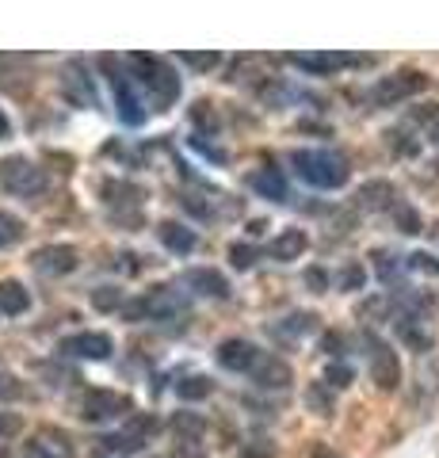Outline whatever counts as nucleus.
<instances>
[{
	"label": "nucleus",
	"mask_w": 439,
	"mask_h": 458,
	"mask_svg": "<svg viewBox=\"0 0 439 458\" xmlns=\"http://www.w3.org/2000/svg\"><path fill=\"white\" fill-rule=\"evenodd\" d=\"M309 249V237H306V229H283V233L267 245V256L279 264H291V260H299V256Z\"/></svg>",
	"instance_id": "20"
},
{
	"label": "nucleus",
	"mask_w": 439,
	"mask_h": 458,
	"mask_svg": "<svg viewBox=\"0 0 439 458\" xmlns=\"http://www.w3.org/2000/svg\"><path fill=\"white\" fill-rule=\"evenodd\" d=\"M314 313H291V318L287 321H283V325H275V333L279 336H306L309 333V328H314Z\"/></svg>",
	"instance_id": "29"
},
{
	"label": "nucleus",
	"mask_w": 439,
	"mask_h": 458,
	"mask_svg": "<svg viewBox=\"0 0 439 458\" xmlns=\"http://www.w3.org/2000/svg\"><path fill=\"white\" fill-rule=\"evenodd\" d=\"M291 165L309 183V188H321V191H336V188H344V183L351 180L348 161L340 153H333V149H299L291 157Z\"/></svg>",
	"instance_id": "2"
},
{
	"label": "nucleus",
	"mask_w": 439,
	"mask_h": 458,
	"mask_svg": "<svg viewBox=\"0 0 439 458\" xmlns=\"http://www.w3.org/2000/svg\"><path fill=\"white\" fill-rule=\"evenodd\" d=\"M188 294L176 291V286H149L141 298H134V302L122 306V318L126 321H176V318H188Z\"/></svg>",
	"instance_id": "3"
},
{
	"label": "nucleus",
	"mask_w": 439,
	"mask_h": 458,
	"mask_svg": "<svg viewBox=\"0 0 439 458\" xmlns=\"http://www.w3.org/2000/svg\"><path fill=\"white\" fill-rule=\"evenodd\" d=\"M398 336L405 348H413V352H432V333H428V321L417 318V313H398Z\"/></svg>",
	"instance_id": "19"
},
{
	"label": "nucleus",
	"mask_w": 439,
	"mask_h": 458,
	"mask_svg": "<svg viewBox=\"0 0 439 458\" xmlns=\"http://www.w3.org/2000/svg\"><path fill=\"white\" fill-rule=\"evenodd\" d=\"M0 188L8 195H20V199H35L46 188V172H42L35 161L27 157H4L0 161Z\"/></svg>",
	"instance_id": "8"
},
{
	"label": "nucleus",
	"mask_w": 439,
	"mask_h": 458,
	"mask_svg": "<svg viewBox=\"0 0 439 458\" xmlns=\"http://www.w3.org/2000/svg\"><path fill=\"white\" fill-rule=\"evenodd\" d=\"M180 62H183V65H191L195 73H210V69H218V65H222V54H218V50H207V54L183 50V54H180Z\"/></svg>",
	"instance_id": "28"
},
{
	"label": "nucleus",
	"mask_w": 439,
	"mask_h": 458,
	"mask_svg": "<svg viewBox=\"0 0 439 458\" xmlns=\"http://www.w3.org/2000/svg\"><path fill=\"white\" fill-rule=\"evenodd\" d=\"M92 306L111 313V310H122L126 302H122V291H115V286H96V291H92Z\"/></svg>",
	"instance_id": "30"
},
{
	"label": "nucleus",
	"mask_w": 439,
	"mask_h": 458,
	"mask_svg": "<svg viewBox=\"0 0 439 458\" xmlns=\"http://www.w3.org/2000/svg\"><path fill=\"white\" fill-rule=\"evenodd\" d=\"M363 348H367V370H371V382L378 386L382 394L398 390V386H401V360H398V352H393L390 344L382 336H375V333H363Z\"/></svg>",
	"instance_id": "7"
},
{
	"label": "nucleus",
	"mask_w": 439,
	"mask_h": 458,
	"mask_svg": "<svg viewBox=\"0 0 439 458\" xmlns=\"http://www.w3.org/2000/svg\"><path fill=\"white\" fill-rule=\"evenodd\" d=\"M257 260H260V249H252V245H230V264L237 271H249Z\"/></svg>",
	"instance_id": "31"
},
{
	"label": "nucleus",
	"mask_w": 439,
	"mask_h": 458,
	"mask_svg": "<svg viewBox=\"0 0 439 458\" xmlns=\"http://www.w3.org/2000/svg\"><path fill=\"white\" fill-rule=\"evenodd\" d=\"M249 378L257 382L260 390H287V386L294 382V370H291V363H283L279 355L260 352V360H257V367L249 370Z\"/></svg>",
	"instance_id": "16"
},
{
	"label": "nucleus",
	"mask_w": 439,
	"mask_h": 458,
	"mask_svg": "<svg viewBox=\"0 0 439 458\" xmlns=\"http://www.w3.org/2000/svg\"><path fill=\"white\" fill-rule=\"evenodd\" d=\"M393 199H398V191H393V183H386V180H375V183H363L359 188L363 207H390Z\"/></svg>",
	"instance_id": "23"
},
{
	"label": "nucleus",
	"mask_w": 439,
	"mask_h": 458,
	"mask_svg": "<svg viewBox=\"0 0 439 458\" xmlns=\"http://www.w3.org/2000/svg\"><path fill=\"white\" fill-rule=\"evenodd\" d=\"M306 405L317 412V417H333V409H336V401H333V386H325V382H314L306 390Z\"/></svg>",
	"instance_id": "26"
},
{
	"label": "nucleus",
	"mask_w": 439,
	"mask_h": 458,
	"mask_svg": "<svg viewBox=\"0 0 439 458\" xmlns=\"http://www.w3.org/2000/svg\"><path fill=\"white\" fill-rule=\"evenodd\" d=\"M107 458H115V454H107Z\"/></svg>",
	"instance_id": "45"
},
{
	"label": "nucleus",
	"mask_w": 439,
	"mask_h": 458,
	"mask_svg": "<svg viewBox=\"0 0 439 458\" xmlns=\"http://www.w3.org/2000/svg\"><path fill=\"white\" fill-rule=\"evenodd\" d=\"M173 432H176V439H203L207 436V420L199 417V412H176Z\"/></svg>",
	"instance_id": "25"
},
{
	"label": "nucleus",
	"mask_w": 439,
	"mask_h": 458,
	"mask_svg": "<svg viewBox=\"0 0 439 458\" xmlns=\"http://www.w3.org/2000/svg\"><path fill=\"white\" fill-rule=\"evenodd\" d=\"M31 310V294L27 286L16 283V279H0V313L4 318H20V313Z\"/></svg>",
	"instance_id": "22"
},
{
	"label": "nucleus",
	"mask_w": 439,
	"mask_h": 458,
	"mask_svg": "<svg viewBox=\"0 0 439 458\" xmlns=\"http://www.w3.org/2000/svg\"><path fill=\"white\" fill-rule=\"evenodd\" d=\"M363 279H367V271L359 264H348L340 271V291H363Z\"/></svg>",
	"instance_id": "34"
},
{
	"label": "nucleus",
	"mask_w": 439,
	"mask_h": 458,
	"mask_svg": "<svg viewBox=\"0 0 439 458\" xmlns=\"http://www.w3.org/2000/svg\"><path fill=\"white\" fill-rule=\"evenodd\" d=\"M58 89L73 107H100V96H96V81L89 73L84 62H65L62 65V77H58Z\"/></svg>",
	"instance_id": "9"
},
{
	"label": "nucleus",
	"mask_w": 439,
	"mask_h": 458,
	"mask_svg": "<svg viewBox=\"0 0 439 458\" xmlns=\"http://www.w3.org/2000/svg\"><path fill=\"white\" fill-rule=\"evenodd\" d=\"M100 65H104V77H107V84H111V92H115V111H119V119H122L126 126H141V123H146V104H141V96L134 92V73H126L115 54H104Z\"/></svg>",
	"instance_id": "4"
},
{
	"label": "nucleus",
	"mask_w": 439,
	"mask_h": 458,
	"mask_svg": "<svg viewBox=\"0 0 439 458\" xmlns=\"http://www.w3.org/2000/svg\"><path fill=\"white\" fill-rule=\"evenodd\" d=\"M161 432V420L153 417V412H134V417H126V424L119 428V432H111L100 439V451L104 454H134L141 451L146 443H153V436Z\"/></svg>",
	"instance_id": "6"
},
{
	"label": "nucleus",
	"mask_w": 439,
	"mask_h": 458,
	"mask_svg": "<svg viewBox=\"0 0 439 458\" xmlns=\"http://www.w3.org/2000/svg\"><path fill=\"white\" fill-rule=\"evenodd\" d=\"M409 264H413L417 271H424V276H439V260L428 252H417V256H409Z\"/></svg>",
	"instance_id": "38"
},
{
	"label": "nucleus",
	"mask_w": 439,
	"mask_h": 458,
	"mask_svg": "<svg viewBox=\"0 0 439 458\" xmlns=\"http://www.w3.org/2000/svg\"><path fill=\"white\" fill-rule=\"evenodd\" d=\"M424 89H428V77L417 73V69H401V73L378 81L375 89H371V99H375L378 107H393V104H401V99L417 96V92H424Z\"/></svg>",
	"instance_id": "10"
},
{
	"label": "nucleus",
	"mask_w": 439,
	"mask_h": 458,
	"mask_svg": "<svg viewBox=\"0 0 439 458\" xmlns=\"http://www.w3.org/2000/svg\"><path fill=\"white\" fill-rule=\"evenodd\" d=\"M157 237H161V245L168 252H176V256H188V252H195V245H199L195 229H188L183 222H161L157 225Z\"/></svg>",
	"instance_id": "21"
},
{
	"label": "nucleus",
	"mask_w": 439,
	"mask_h": 458,
	"mask_svg": "<svg viewBox=\"0 0 439 458\" xmlns=\"http://www.w3.org/2000/svg\"><path fill=\"white\" fill-rule=\"evenodd\" d=\"M58 352L69 355V360H89V363H100V360H111L115 344H111L107 333H73L58 344Z\"/></svg>",
	"instance_id": "12"
},
{
	"label": "nucleus",
	"mask_w": 439,
	"mask_h": 458,
	"mask_svg": "<svg viewBox=\"0 0 439 458\" xmlns=\"http://www.w3.org/2000/svg\"><path fill=\"white\" fill-rule=\"evenodd\" d=\"M249 183H252V191H257L260 199H272V203H287V176H283L275 165H264L260 172H252Z\"/></svg>",
	"instance_id": "18"
},
{
	"label": "nucleus",
	"mask_w": 439,
	"mask_h": 458,
	"mask_svg": "<svg viewBox=\"0 0 439 458\" xmlns=\"http://www.w3.org/2000/svg\"><path fill=\"white\" fill-rule=\"evenodd\" d=\"M0 318H4V313H0Z\"/></svg>",
	"instance_id": "46"
},
{
	"label": "nucleus",
	"mask_w": 439,
	"mask_h": 458,
	"mask_svg": "<svg viewBox=\"0 0 439 458\" xmlns=\"http://www.w3.org/2000/svg\"><path fill=\"white\" fill-rule=\"evenodd\" d=\"M375 260H378V264H375V267H378V276L386 279V283H390L393 276H398V264H393L398 256H390V252H382V249H378V252H375Z\"/></svg>",
	"instance_id": "37"
},
{
	"label": "nucleus",
	"mask_w": 439,
	"mask_h": 458,
	"mask_svg": "<svg viewBox=\"0 0 439 458\" xmlns=\"http://www.w3.org/2000/svg\"><path fill=\"white\" fill-rule=\"evenodd\" d=\"M432 141H439V119H435V126H432Z\"/></svg>",
	"instance_id": "44"
},
{
	"label": "nucleus",
	"mask_w": 439,
	"mask_h": 458,
	"mask_svg": "<svg viewBox=\"0 0 439 458\" xmlns=\"http://www.w3.org/2000/svg\"><path fill=\"white\" fill-rule=\"evenodd\" d=\"M20 432V417H12V412H0V439L16 436Z\"/></svg>",
	"instance_id": "42"
},
{
	"label": "nucleus",
	"mask_w": 439,
	"mask_h": 458,
	"mask_svg": "<svg viewBox=\"0 0 439 458\" xmlns=\"http://www.w3.org/2000/svg\"><path fill=\"white\" fill-rule=\"evenodd\" d=\"M306 283H309V291H329V271H321V267H309L306 271Z\"/></svg>",
	"instance_id": "39"
},
{
	"label": "nucleus",
	"mask_w": 439,
	"mask_h": 458,
	"mask_svg": "<svg viewBox=\"0 0 439 458\" xmlns=\"http://www.w3.org/2000/svg\"><path fill=\"white\" fill-rule=\"evenodd\" d=\"M398 222H401V233H420V218H417V214L413 210H398Z\"/></svg>",
	"instance_id": "41"
},
{
	"label": "nucleus",
	"mask_w": 439,
	"mask_h": 458,
	"mask_svg": "<svg viewBox=\"0 0 439 458\" xmlns=\"http://www.w3.org/2000/svg\"><path fill=\"white\" fill-rule=\"evenodd\" d=\"M77 417L84 424H107L134 417V397L122 390H84L77 397Z\"/></svg>",
	"instance_id": "5"
},
{
	"label": "nucleus",
	"mask_w": 439,
	"mask_h": 458,
	"mask_svg": "<svg viewBox=\"0 0 439 458\" xmlns=\"http://www.w3.org/2000/svg\"><path fill=\"white\" fill-rule=\"evenodd\" d=\"M245 458H275V443L272 439H249L245 447H241Z\"/></svg>",
	"instance_id": "36"
},
{
	"label": "nucleus",
	"mask_w": 439,
	"mask_h": 458,
	"mask_svg": "<svg viewBox=\"0 0 439 458\" xmlns=\"http://www.w3.org/2000/svg\"><path fill=\"white\" fill-rule=\"evenodd\" d=\"M23 241V222L16 218V214L0 210V249H12Z\"/></svg>",
	"instance_id": "27"
},
{
	"label": "nucleus",
	"mask_w": 439,
	"mask_h": 458,
	"mask_svg": "<svg viewBox=\"0 0 439 458\" xmlns=\"http://www.w3.org/2000/svg\"><path fill=\"white\" fill-rule=\"evenodd\" d=\"M80 264V252L73 245H46V249H38L31 256V267L38 271V276H69V271H77Z\"/></svg>",
	"instance_id": "14"
},
{
	"label": "nucleus",
	"mask_w": 439,
	"mask_h": 458,
	"mask_svg": "<svg viewBox=\"0 0 439 458\" xmlns=\"http://www.w3.org/2000/svg\"><path fill=\"white\" fill-rule=\"evenodd\" d=\"M20 458H77V447L62 428H38L35 436L23 439Z\"/></svg>",
	"instance_id": "11"
},
{
	"label": "nucleus",
	"mask_w": 439,
	"mask_h": 458,
	"mask_svg": "<svg viewBox=\"0 0 439 458\" xmlns=\"http://www.w3.org/2000/svg\"><path fill=\"white\" fill-rule=\"evenodd\" d=\"M126 65L134 69V81L146 89L149 104L157 111H168L180 99V77H176V69L168 65L165 57H157V54H131L126 57Z\"/></svg>",
	"instance_id": "1"
},
{
	"label": "nucleus",
	"mask_w": 439,
	"mask_h": 458,
	"mask_svg": "<svg viewBox=\"0 0 439 458\" xmlns=\"http://www.w3.org/2000/svg\"><path fill=\"white\" fill-rule=\"evenodd\" d=\"M168 458H207L199 439H176V447L168 451Z\"/></svg>",
	"instance_id": "35"
},
{
	"label": "nucleus",
	"mask_w": 439,
	"mask_h": 458,
	"mask_svg": "<svg viewBox=\"0 0 439 458\" xmlns=\"http://www.w3.org/2000/svg\"><path fill=\"white\" fill-rule=\"evenodd\" d=\"M215 394V382H210L207 375H188L183 382H176V397L180 401H203Z\"/></svg>",
	"instance_id": "24"
},
{
	"label": "nucleus",
	"mask_w": 439,
	"mask_h": 458,
	"mask_svg": "<svg viewBox=\"0 0 439 458\" xmlns=\"http://www.w3.org/2000/svg\"><path fill=\"white\" fill-rule=\"evenodd\" d=\"M183 286H191L199 298H230V279L215 267H191L183 271Z\"/></svg>",
	"instance_id": "17"
},
{
	"label": "nucleus",
	"mask_w": 439,
	"mask_h": 458,
	"mask_svg": "<svg viewBox=\"0 0 439 458\" xmlns=\"http://www.w3.org/2000/svg\"><path fill=\"white\" fill-rule=\"evenodd\" d=\"M291 62L309 77H329V73H336V69H344V65H367L371 57H359V54H294Z\"/></svg>",
	"instance_id": "15"
},
{
	"label": "nucleus",
	"mask_w": 439,
	"mask_h": 458,
	"mask_svg": "<svg viewBox=\"0 0 439 458\" xmlns=\"http://www.w3.org/2000/svg\"><path fill=\"white\" fill-rule=\"evenodd\" d=\"M321 348H325V355H333V360H340V355H344V336L340 333H329L321 340Z\"/></svg>",
	"instance_id": "40"
},
{
	"label": "nucleus",
	"mask_w": 439,
	"mask_h": 458,
	"mask_svg": "<svg viewBox=\"0 0 439 458\" xmlns=\"http://www.w3.org/2000/svg\"><path fill=\"white\" fill-rule=\"evenodd\" d=\"M0 397L4 401H16V397H27V390H23V382L12 375V370H4L0 367Z\"/></svg>",
	"instance_id": "33"
},
{
	"label": "nucleus",
	"mask_w": 439,
	"mask_h": 458,
	"mask_svg": "<svg viewBox=\"0 0 439 458\" xmlns=\"http://www.w3.org/2000/svg\"><path fill=\"white\" fill-rule=\"evenodd\" d=\"M12 134V126H8V119H4V111H0V138H8Z\"/></svg>",
	"instance_id": "43"
},
{
	"label": "nucleus",
	"mask_w": 439,
	"mask_h": 458,
	"mask_svg": "<svg viewBox=\"0 0 439 458\" xmlns=\"http://www.w3.org/2000/svg\"><path fill=\"white\" fill-rule=\"evenodd\" d=\"M325 386H333V390H344V386H351V367L348 363H329V370H325Z\"/></svg>",
	"instance_id": "32"
},
{
	"label": "nucleus",
	"mask_w": 439,
	"mask_h": 458,
	"mask_svg": "<svg viewBox=\"0 0 439 458\" xmlns=\"http://www.w3.org/2000/svg\"><path fill=\"white\" fill-rule=\"evenodd\" d=\"M215 360H218L222 370H230V375H249V370L257 367V360H260V348L252 340H245V336H230V340L218 344Z\"/></svg>",
	"instance_id": "13"
}]
</instances>
